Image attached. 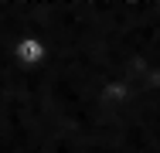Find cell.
<instances>
[{"label":"cell","instance_id":"obj_1","mask_svg":"<svg viewBox=\"0 0 160 153\" xmlns=\"http://www.w3.org/2000/svg\"><path fill=\"white\" fill-rule=\"evenodd\" d=\"M14 55L24 61V65H38V61H44L48 48H44V41H41V37H21V41H17V48H14Z\"/></svg>","mask_w":160,"mask_h":153}]
</instances>
